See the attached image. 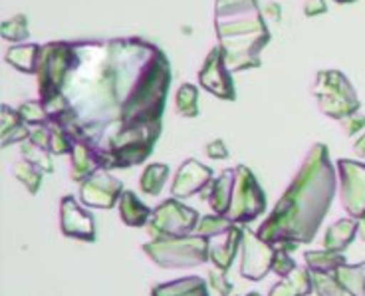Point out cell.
<instances>
[{
    "label": "cell",
    "mask_w": 365,
    "mask_h": 296,
    "mask_svg": "<svg viewBox=\"0 0 365 296\" xmlns=\"http://www.w3.org/2000/svg\"><path fill=\"white\" fill-rule=\"evenodd\" d=\"M50 153L52 155H64V153H72L73 139L72 136L66 130H62L60 126L50 123Z\"/></svg>",
    "instance_id": "cell-33"
},
{
    "label": "cell",
    "mask_w": 365,
    "mask_h": 296,
    "mask_svg": "<svg viewBox=\"0 0 365 296\" xmlns=\"http://www.w3.org/2000/svg\"><path fill=\"white\" fill-rule=\"evenodd\" d=\"M242 260H240V275L248 280H262L272 270V260L276 247L262 241L256 231L245 227L242 235Z\"/></svg>",
    "instance_id": "cell-10"
},
{
    "label": "cell",
    "mask_w": 365,
    "mask_h": 296,
    "mask_svg": "<svg viewBox=\"0 0 365 296\" xmlns=\"http://www.w3.org/2000/svg\"><path fill=\"white\" fill-rule=\"evenodd\" d=\"M357 235L365 243V217L364 219H357Z\"/></svg>",
    "instance_id": "cell-42"
},
{
    "label": "cell",
    "mask_w": 365,
    "mask_h": 296,
    "mask_svg": "<svg viewBox=\"0 0 365 296\" xmlns=\"http://www.w3.org/2000/svg\"><path fill=\"white\" fill-rule=\"evenodd\" d=\"M199 83L220 100L232 102L237 98L235 82L230 78V70L227 66V56L220 46L212 48L209 56L205 58V64L199 72Z\"/></svg>",
    "instance_id": "cell-11"
},
{
    "label": "cell",
    "mask_w": 365,
    "mask_h": 296,
    "mask_svg": "<svg viewBox=\"0 0 365 296\" xmlns=\"http://www.w3.org/2000/svg\"><path fill=\"white\" fill-rule=\"evenodd\" d=\"M314 292L318 296H346V290L339 287L336 275L329 272H312Z\"/></svg>",
    "instance_id": "cell-30"
},
{
    "label": "cell",
    "mask_w": 365,
    "mask_h": 296,
    "mask_svg": "<svg viewBox=\"0 0 365 296\" xmlns=\"http://www.w3.org/2000/svg\"><path fill=\"white\" fill-rule=\"evenodd\" d=\"M199 223L201 215L192 207L179 203V199L171 197L153 209L151 219L147 223V233L153 239H179L192 235Z\"/></svg>",
    "instance_id": "cell-8"
},
{
    "label": "cell",
    "mask_w": 365,
    "mask_h": 296,
    "mask_svg": "<svg viewBox=\"0 0 365 296\" xmlns=\"http://www.w3.org/2000/svg\"><path fill=\"white\" fill-rule=\"evenodd\" d=\"M296 243H284V245H278V249H276V255H274L272 260V272H276L278 277H290L294 272V269L298 267L294 259L290 257V252L296 250Z\"/></svg>",
    "instance_id": "cell-28"
},
{
    "label": "cell",
    "mask_w": 365,
    "mask_h": 296,
    "mask_svg": "<svg viewBox=\"0 0 365 296\" xmlns=\"http://www.w3.org/2000/svg\"><path fill=\"white\" fill-rule=\"evenodd\" d=\"M123 183L118 177H113L108 169H100L86 181L80 183V199L88 207H98V209H111L113 205L119 203V197L123 193Z\"/></svg>",
    "instance_id": "cell-12"
},
{
    "label": "cell",
    "mask_w": 365,
    "mask_h": 296,
    "mask_svg": "<svg viewBox=\"0 0 365 296\" xmlns=\"http://www.w3.org/2000/svg\"><path fill=\"white\" fill-rule=\"evenodd\" d=\"M38 54H40L38 44H19V46L9 48L6 62L10 66H14L20 72H24V74H34L38 64Z\"/></svg>",
    "instance_id": "cell-23"
},
{
    "label": "cell",
    "mask_w": 365,
    "mask_h": 296,
    "mask_svg": "<svg viewBox=\"0 0 365 296\" xmlns=\"http://www.w3.org/2000/svg\"><path fill=\"white\" fill-rule=\"evenodd\" d=\"M266 12H268V16H272L274 22H280V19H282V9H280L278 2H270L266 6Z\"/></svg>",
    "instance_id": "cell-40"
},
{
    "label": "cell",
    "mask_w": 365,
    "mask_h": 296,
    "mask_svg": "<svg viewBox=\"0 0 365 296\" xmlns=\"http://www.w3.org/2000/svg\"><path fill=\"white\" fill-rule=\"evenodd\" d=\"M312 93L318 100V108L331 120H346L359 111V98L356 88L339 70H322L316 74Z\"/></svg>",
    "instance_id": "cell-6"
},
{
    "label": "cell",
    "mask_w": 365,
    "mask_h": 296,
    "mask_svg": "<svg viewBox=\"0 0 365 296\" xmlns=\"http://www.w3.org/2000/svg\"><path fill=\"white\" fill-rule=\"evenodd\" d=\"M304 260L308 265L310 272H329L334 275L339 267L347 265L344 252H334V250H306Z\"/></svg>",
    "instance_id": "cell-21"
},
{
    "label": "cell",
    "mask_w": 365,
    "mask_h": 296,
    "mask_svg": "<svg viewBox=\"0 0 365 296\" xmlns=\"http://www.w3.org/2000/svg\"><path fill=\"white\" fill-rule=\"evenodd\" d=\"M209 285L219 296H230L232 295V282L227 278V272L219 269H210L209 270Z\"/></svg>",
    "instance_id": "cell-34"
},
{
    "label": "cell",
    "mask_w": 365,
    "mask_h": 296,
    "mask_svg": "<svg viewBox=\"0 0 365 296\" xmlns=\"http://www.w3.org/2000/svg\"><path fill=\"white\" fill-rule=\"evenodd\" d=\"M19 113L28 128H40V126L50 123V116H48V111L40 100L38 102H24L19 108Z\"/></svg>",
    "instance_id": "cell-29"
},
{
    "label": "cell",
    "mask_w": 365,
    "mask_h": 296,
    "mask_svg": "<svg viewBox=\"0 0 365 296\" xmlns=\"http://www.w3.org/2000/svg\"><path fill=\"white\" fill-rule=\"evenodd\" d=\"M354 153L359 158H365V133L354 143Z\"/></svg>",
    "instance_id": "cell-41"
},
{
    "label": "cell",
    "mask_w": 365,
    "mask_h": 296,
    "mask_svg": "<svg viewBox=\"0 0 365 296\" xmlns=\"http://www.w3.org/2000/svg\"><path fill=\"white\" fill-rule=\"evenodd\" d=\"M151 296H209V287L201 277H182L151 288Z\"/></svg>",
    "instance_id": "cell-16"
},
{
    "label": "cell",
    "mask_w": 365,
    "mask_h": 296,
    "mask_svg": "<svg viewBox=\"0 0 365 296\" xmlns=\"http://www.w3.org/2000/svg\"><path fill=\"white\" fill-rule=\"evenodd\" d=\"M326 12H328L326 0H306L304 2V14L306 16H318V14H326Z\"/></svg>",
    "instance_id": "cell-39"
},
{
    "label": "cell",
    "mask_w": 365,
    "mask_h": 296,
    "mask_svg": "<svg viewBox=\"0 0 365 296\" xmlns=\"http://www.w3.org/2000/svg\"><path fill=\"white\" fill-rule=\"evenodd\" d=\"M247 296H260V295H258V292H248Z\"/></svg>",
    "instance_id": "cell-44"
},
{
    "label": "cell",
    "mask_w": 365,
    "mask_h": 296,
    "mask_svg": "<svg viewBox=\"0 0 365 296\" xmlns=\"http://www.w3.org/2000/svg\"><path fill=\"white\" fill-rule=\"evenodd\" d=\"M0 121H2V136H6L10 131H14L16 128H20L24 121L20 118L19 110H14V108H10V106H2V116H0Z\"/></svg>",
    "instance_id": "cell-35"
},
{
    "label": "cell",
    "mask_w": 365,
    "mask_h": 296,
    "mask_svg": "<svg viewBox=\"0 0 365 296\" xmlns=\"http://www.w3.org/2000/svg\"><path fill=\"white\" fill-rule=\"evenodd\" d=\"M212 183V169L202 165L197 159L182 161L171 185V195L175 199H187L195 193H202Z\"/></svg>",
    "instance_id": "cell-14"
},
{
    "label": "cell",
    "mask_w": 365,
    "mask_h": 296,
    "mask_svg": "<svg viewBox=\"0 0 365 296\" xmlns=\"http://www.w3.org/2000/svg\"><path fill=\"white\" fill-rule=\"evenodd\" d=\"M30 141H32L34 146H38V148L48 149V151H50V128H48V126L32 128Z\"/></svg>",
    "instance_id": "cell-37"
},
{
    "label": "cell",
    "mask_w": 365,
    "mask_h": 296,
    "mask_svg": "<svg viewBox=\"0 0 365 296\" xmlns=\"http://www.w3.org/2000/svg\"><path fill=\"white\" fill-rule=\"evenodd\" d=\"M72 161H70V179L76 183H82L88 177L93 175L96 171H100V163L96 161L93 153L90 151L88 146H83L82 141L73 139L72 148Z\"/></svg>",
    "instance_id": "cell-19"
},
{
    "label": "cell",
    "mask_w": 365,
    "mask_h": 296,
    "mask_svg": "<svg viewBox=\"0 0 365 296\" xmlns=\"http://www.w3.org/2000/svg\"><path fill=\"white\" fill-rule=\"evenodd\" d=\"M0 34L4 40H10V42H22L28 38V20L24 14H16L12 19L4 20L2 26H0Z\"/></svg>",
    "instance_id": "cell-31"
},
{
    "label": "cell",
    "mask_w": 365,
    "mask_h": 296,
    "mask_svg": "<svg viewBox=\"0 0 365 296\" xmlns=\"http://www.w3.org/2000/svg\"><path fill=\"white\" fill-rule=\"evenodd\" d=\"M334 275L346 295L365 296V260L359 265H344Z\"/></svg>",
    "instance_id": "cell-22"
},
{
    "label": "cell",
    "mask_w": 365,
    "mask_h": 296,
    "mask_svg": "<svg viewBox=\"0 0 365 296\" xmlns=\"http://www.w3.org/2000/svg\"><path fill=\"white\" fill-rule=\"evenodd\" d=\"M314 292L312 272L308 267H296L290 277L282 278L270 288L268 296H310Z\"/></svg>",
    "instance_id": "cell-17"
},
{
    "label": "cell",
    "mask_w": 365,
    "mask_h": 296,
    "mask_svg": "<svg viewBox=\"0 0 365 296\" xmlns=\"http://www.w3.org/2000/svg\"><path fill=\"white\" fill-rule=\"evenodd\" d=\"M12 175L19 179L22 185L26 187V191L30 195H36L38 189H40V183H42V171L34 167L32 163H28L26 159H22L19 163L12 165Z\"/></svg>",
    "instance_id": "cell-27"
},
{
    "label": "cell",
    "mask_w": 365,
    "mask_h": 296,
    "mask_svg": "<svg viewBox=\"0 0 365 296\" xmlns=\"http://www.w3.org/2000/svg\"><path fill=\"white\" fill-rule=\"evenodd\" d=\"M175 111L181 118H197L199 116V90L192 83H181L175 96Z\"/></svg>",
    "instance_id": "cell-24"
},
{
    "label": "cell",
    "mask_w": 365,
    "mask_h": 296,
    "mask_svg": "<svg viewBox=\"0 0 365 296\" xmlns=\"http://www.w3.org/2000/svg\"><path fill=\"white\" fill-rule=\"evenodd\" d=\"M78 62L64 93L73 110L68 133L93 153L101 169L141 165L163 130L171 64L141 38L76 42Z\"/></svg>",
    "instance_id": "cell-1"
},
{
    "label": "cell",
    "mask_w": 365,
    "mask_h": 296,
    "mask_svg": "<svg viewBox=\"0 0 365 296\" xmlns=\"http://www.w3.org/2000/svg\"><path fill=\"white\" fill-rule=\"evenodd\" d=\"M232 227V223L227 221L225 217H219V215H205L197 227V235H202L207 239H215V237H220L225 235Z\"/></svg>",
    "instance_id": "cell-32"
},
{
    "label": "cell",
    "mask_w": 365,
    "mask_h": 296,
    "mask_svg": "<svg viewBox=\"0 0 365 296\" xmlns=\"http://www.w3.org/2000/svg\"><path fill=\"white\" fill-rule=\"evenodd\" d=\"M210 241L202 235L179 239H153L143 245V252L161 269H191L209 260Z\"/></svg>",
    "instance_id": "cell-5"
},
{
    "label": "cell",
    "mask_w": 365,
    "mask_h": 296,
    "mask_svg": "<svg viewBox=\"0 0 365 296\" xmlns=\"http://www.w3.org/2000/svg\"><path fill=\"white\" fill-rule=\"evenodd\" d=\"M266 211V195L247 165L235 167L230 201L225 219L232 225H248Z\"/></svg>",
    "instance_id": "cell-7"
},
{
    "label": "cell",
    "mask_w": 365,
    "mask_h": 296,
    "mask_svg": "<svg viewBox=\"0 0 365 296\" xmlns=\"http://www.w3.org/2000/svg\"><path fill=\"white\" fill-rule=\"evenodd\" d=\"M169 179V167L165 163H151V165L145 167V171L141 173V179H139V185H141V191L151 197H157L163 189L165 181Z\"/></svg>",
    "instance_id": "cell-25"
},
{
    "label": "cell",
    "mask_w": 365,
    "mask_h": 296,
    "mask_svg": "<svg viewBox=\"0 0 365 296\" xmlns=\"http://www.w3.org/2000/svg\"><path fill=\"white\" fill-rule=\"evenodd\" d=\"M153 209H149L133 191H123L119 197V217L128 227H147Z\"/></svg>",
    "instance_id": "cell-18"
},
{
    "label": "cell",
    "mask_w": 365,
    "mask_h": 296,
    "mask_svg": "<svg viewBox=\"0 0 365 296\" xmlns=\"http://www.w3.org/2000/svg\"><path fill=\"white\" fill-rule=\"evenodd\" d=\"M242 235H245V227L232 225L225 235L215 237L219 241H212L209 247V260L215 265V269L227 272L232 267V260L242 245Z\"/></svg>",
    "instance_id": "cell-15"
},
{
    "label": "cell",
    "mask_w": 365,
    "mask_h": 296,
    "mask_svg": "<svg viewBox=\"0 0 365 296\" xmlns=\"http://www.w3.org/2000/svg\"><path fill=\"white\" fill-rule=\"evenodd\" d=\"M76 62H78L76 42H48L40 46L36 72H34L40 102H48L62 93Z\"/></svg>",
    "instance_id": "cell-4"
},
{
    "label": "cell",
    "mask_w": 365,
    "mask_h": 296,
    "mask_svg": "<svg viewBox=\"0 0 365 296\" xmlns=\"http://www.w3.org/2000/svg\"><path fill=\"white\" fill-rule=\"evenodd\" d=\"M334 2H338V4H349V2H356V0H334Z\"/></svg>",
    "instance_id": "cell-43"
},
{
    "label": "cell",
    "mask_w": 365,
    "mask_h": 296,
    "mask_svg": "<svg viewBox=\"0 0 365 296\" xmlns=\"http://www.w3.org/2000/svg\"><path fill=\"white\" fill-rule=\"evenodd\" d=\"M357 235V219H339L336 221L324 237V249L341 252L346 250Z\"/></svg>",
    "instance_id": "cell-20"
},
{
    "label": "cell",
    "mask_w": 365,
    "mask_h": 296,
    "mask_svg": "<svg viewBox=\"0 0 365 296\" xmlns=\"http://www.w3.org/2000/svg\"><path fill=\"white\" fill-rule=\"evenodd\" d=\"M215 26L230 72L258 68L270 32L258 10V0H217Z\"/></svg>",
    "instance_id": "cell-3"
},
{
    "label": "cell",
    "mask_w": 365,
    "mask_h": 296,
    "mask_svg": "<svg viewBox=\"0 0 365 296\" xmlns=\"http://www.w3.org/2000/svg\"><path fill=\"white\" fill-rule=\"evenodd\" d=\"M338 189L336 167L329 161L326 143H314L292 183L274 205L256 235L268 245H308L316 239Z\"/></svg>",
    "instance_id": "cell-2"
},
{
    "label": "cell",
    "mask_w": 365,
    "mask_h": 296,
    "mask_svg": "<svg viewBox=\"0 0 365 296\" xmlns=\"http://www.w3.org/2000/svg\"><path fill=\"white\" fill-rule=\"evenodd\" d=\"M205 151H207V155L212 159H227L228 158V149H227V146H225V141H222V139H212L210 143H207Z\"/></svg>",
    "instance_id": "cell-38"
},
{
    "label": "cell",
    "mask_w": 365,
    "mask_h": 296,
    "mask_svg": "<svg viewBox=\"0 0 365 296\" xmlns=\"http://www.w3.org/2000/svg\"><path fill=\"white\" fill-rule=\"evenodd\" d=\"M339 199L351 219L365 217V163L354 159H339Z\"/></svg>",
    "instance_id": "cell-9"
},
{
    "label": "cell",
    "mask_w": 365,
    "mask_h": 296,
    "mask_svg": "<svg viewBox=\"0 0 365 296\" xmlns=\"http://www.w3.org/2000/svg\"><path fill=\"white\" fill-rule=\"evenodd\" d=\"M341 128H344V133L346 136H356L357 131H361L365 128V116L364 113H351V116H347L346 120H341Z\"/></svg>",
    "instance_id": "cell-36"
},
{
    "label": "cell",
    "mask_w": 365,
    "mask_h": 296,
    "mask_svg": "<svg viewBox=\"0 0 365 296\" xmlns=\"http://www.w3.org/2000/svg\"><path fill=\"white\" fill-rule=\"evenodd\" d=\"M60 229L66 237L78 241H96V221L90 211H86L73 195H64L60 199Z\"/></svg>",
    "instance_id": "cell-13"
},
{
    "label": "cell",
    "mask_w": 365,
    "mask_h": 296,
    "mask_svg": "<svg viewBox=\"0 0 365 296\" xmlns=\"http://www.w3.org/2000/svg\"><path fill=\"white\" fill-rule=\"evenodd\" d=\"M20 153H22V159H26L28 163L38 167L42 173H54V163L50 159L52 153L48 149L38 148L30 139H26L24 143H20Z\"/></svg>",
    "instance_id": "cell-26"
}]
</instances>
